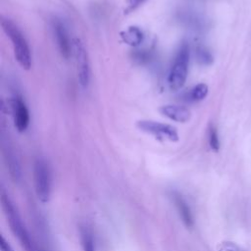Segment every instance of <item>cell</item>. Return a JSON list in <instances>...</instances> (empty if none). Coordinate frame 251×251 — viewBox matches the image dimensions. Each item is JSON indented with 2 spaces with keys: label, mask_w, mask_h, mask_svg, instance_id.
Here are the masks:
<instances>
[{
  "label": "cell",
  "mask_w": 251,
  "mask_h": 251,
  "mask_svg": "<svg viewBox=\"0 0 251 251\" xmlns=\"http://www.w3.org/2000/svg\"><path fill=\"white\" fill-rule=\"evenodd\" d=\"M1 26L11 41L17 62L23 69L29 70L31 67V54L24 33L19 26L8 18H1Z\"/></svg>",
  "instance_id": "6da1fadb"
},
{
  "label": "cell",
  "mask_w": 251,
  "mask_h": 251,
  "mask_svg": "<svg viewBox=\"0 0 251 251\" xmlns=\"http://www.w3.org/2000/svg\"><path fill=\"white\" fill-rule=\"evenodd\" d=\"M189 58V46L186 42H182L176 53L168 74L167 81L171 90H178L184 85L188 74Z\"/></svg>",
  "instance_id": "7a4b0ae2"
},
{
  "label": "cell",
  "mask_w": 251,
  "mask_h": 251,
  "mask_svg": "<svg viewBox=\"0 0 251 251\" xmlns=\"http://www.w3.org/2000/svg\"><path fill=\"white\" fill-rule=\"evenodd\" d=\"M1 202H2V206L5 212V215L7 217L8 223L10 225V228L13 231V233L17 236L18 240L20 241V243L22 244V246L24 247V249L25 251H35L33 242L29 236V233L27 231V229L25 228V225L22 222V219L17 211V209L15 208L14 204L11 202L10 198L2 193L1 194Z\"/></svg>",
  "instance_id": "3957f363"
},
{
  "label": "cell",
  "mask_w": 251,
  "mask_h": 251,
  "mask_svg": "<svg viewBox=\"0 0 251 251\" xmlns=\"http://www.w3.org/2000/svg\"><path fill=\"white\" fill-rule=\"evenodd\" d=\"M34 187L38 199L42 203H46L51 195V172L48 164L43 159H37L33 168Z\"/></svg>",
  "instance_id": "277c9868"
},
{
  "label": "cell",
  "mask_w": 251,
  "mask_h": 251,
  "mask_svg": "<svg viewBox=\"0 0 251 251\" xmlns=\"http://www.w3.org/2000/svg\"><path fill=\"white\" fill-rule=\"evenodd\" d=\"M73 50L75 58L77 79L81 87L87 88L90 81V63L87 49L79 38L73 40Z\"/></svg>",
  "instance_id": "5b68a950"
},
{
  "label": "cell",
  "mask_w": 251,
  "mask_h": 251,
  "mask_svg": "<svg viewBox=\"0 0 251 251\" xmlns=\"http://www.w3.org/2000/svg\"><path fill=\"white\" fill-rule=\"evenodd\" d=\"M136 126L148 134L153 135L159 140H169L176 142L178 140V133L175 126L151 120H140L136 123Z\"/></svg>",
  "instance_id": "8992f818"
},
{
  "label": "cell",
  "mask_w": 251,
  "mask_h": 251,
  "mask_svg": "<svg viewBox=\"0 0 251 251\" xmlns=\"http://www.w3.org/2000/svg\"><path fill=\"white\" fill-rule=\"evenodd\" d=\"M11 108L15 127L19 132L25 131L29 125V112L25 100L20 94H15L12 97Z\"/></svg>",
  "instance_id": "52a82bcc"
},
{
  "label": "cell",
  "mask_w": 251,
  "mask_h": 251,
  "mask_svg": "<svg viewBox=\"0 0 251 251\" xmlns=\"http://www.w3.org/2000/svg\"><path fill=\"white\" fill-rule=\"evenodd\" d=\"M51 28L61 55L65 59H69L72 53L73 43L70 41V37L64 23L61 20L54 18L51 21Z\"/></svg>",
  "instance_id": "ba28073f"
},
{
  "label": "cell",
  "mask_w": 251,
  "mask_h": 251,
  "mask_svg": "<svg viewBox=\"0 0 251 251\" xmlns=\"http://www.w3.org/2000/svg\"><path fill=\"white\" fill-rule=\"evenodd\" d=\"M171 198L176 208V211H177L182 223L187 227H191L193 226L194 220H193V215H192L191 209H190L189 205L187 204L186 200L182 197L181 194H179L178 192H176V191L171 192Z\"/></svg>",
  "instance_id": "9c48e42d"
},
{
  "label": "cell",
  "mask_w": 251,
  "mask_h": 251,
  "mask_svg": "<svg viewBox=\"0 0 251 251\" xmlns=\"http://www.w3.org/2000/svg\"><path fill=\"white\" fill-rule=\"evenodd\" d=\"M159 111L166 118L177 123H185L190 119V111L184 106L168 104L160 107Z\"/></svg>",
  "instance_id": "30bf717a"
},
{
  "label": "cell",
  "mask_w": 251,
  "mask_h": 251,
  "mask_svg": "<svg viewBox=\"0 0 251 251\" xmlns=\"http://www.w3.org/2000/svg\"><path fill=\"white\" fill-rule=\"evenodd\" d=\"M120 37L126 44L131 47H138L144 41L145 35L139 26L130 25L120 32Z\"/></svg>",
  "instance_id": "8fae6325"
},
{
  "label": "cell",
  "mask_w": 251,
  "mask_h": 251,
  "mask_svg": "<svg viewBox=\"0 0 251 251\" xmlns=\"http://www.w3.org/2000/svg\"><path fill=\"white\" fill-rule=\"evenodd\" d=\"M3 151H4L5 161H6L8 170L10 172V175L15 181H18L21 177V167H20V163L18 161L17 155L9 145H4Z\"/></svg>",
  "instance_id": "7c38bea8"
},
{
  "label": "cell",
  "mask_w": 251,
  "mask_h": 251,
  "mask_svg": "<svg viewBox=\"0 0 251 251\" xmlns=\"http://www.w3.org/2000/svg\"><path fill=\"white\" fill-rule=\"evenodd\" d=\"M209 91L208 85L205 83H198L194 85L188 92L185 93V100L189 102H199L205 99Z\"/></svg>",
  "instance_id": "4fadbf2b"
},
{
  "label": "cell",
  "mask_w": 251,
  "mask_h": 251,
  "mask_svg": "<svg viewBox=\"0 0 251 251\" xmlns=\"http://www.w3.org/2000/svg\"><path fill=\"white\" fill-rule=\"evenodd\" d=\"M80 237L83 251H95L93 234L87 226H82L80 228Z\"/></svg>",
  "instance_id": "5bb4252c"
},
{
  "label": "cell",
  "mask_w": 251,
  "mask_h": 251,
  "mask_svg": "<svg viewBox=\"0 0 251 251\" xmlns=\"http://www.w3.org/2000/svg\"><path fill=\"white\" fill-rule=\"evenodd\" d=\"M196 59L199 64L209 66L213 63V55L205 46H198L195 50Z\"/></svg>",
  "instance_id": "9a60e30c"
},
{
  "label": "cell",
  "mask_w": 251,
  "mask_h": 251,
  "mask_svg": "<svg viewBox=\"0 0 251 251\" xmlns=\"http://www.w3.org/2000/svg\"><path fill=\"white\" fill-rule=\"evenodd\" d=\"M208 142H209L210 148L214 152H218L220 150L219 133L216 126H214L213 125H210L208 128Z\"/></svg>",
  "instance_id": "2e32d148"
},
{
  "label": "cell",
  "mask_w": 251,
  "mask_h": 251,
  "mask_svg": "<svg viewBox=\"0 0 251 251\" xmlns=\"http://www.w3.org/2000/svg\"><path fill=\"white\" fill-rule=\"evenodd\" d=\"M145 0H126V5L125 8V14H129L137 9Z\"/></svg>",
  "instance_id": "e0dca14e"
},
{
  "label": "cell",
  "mask_w": 251,
  "mask_h": 251,
  "mask_svg": "<svg viewBox=\"0 0 251 251\" xmlns=\"http://www.w3.org/2000/svg\"><path fill=\"white\" fill-rule=\"evenodd\" d=\"M0 248H1V251H14L12 246L4 238L3 235H1V237H0Z\"/></svg>",
  "instance_id": "ac0fdd59"
},
{
  "label": "cell",
  "mask_w": 251,
  "mask_h": 251,
  "mask_svg": "<svg viewBox=\"0 0 251 251\" xmlns=\"http://www.w3.org/2000/svg\"><path fill=\"white\" fill-rule=\"evenodd\" d=\"M224 251H242L238 246H236L235 244L231 243V242H226L224 244L223 246Z\"/></svg>",
  "instance_id": "d6986e66"
}]
</instances>
